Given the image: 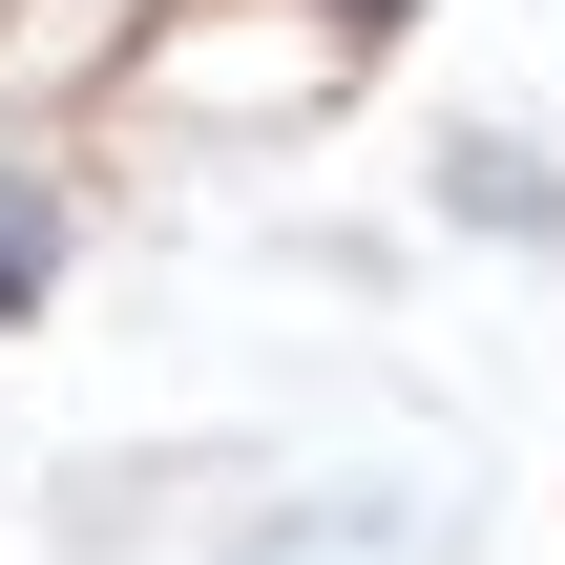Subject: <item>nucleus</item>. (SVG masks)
<instances>
[{
  "label": "nucleus",
  "instance_id": "f257e3e1",
  "mask_svg": "<svg viewBox=\"0 0 565 565\" xmlns=\"http://www.w3.org/2000/svg\"><path fill=\"white\" fill-rule=\"evenodd\" d=\"M42 273H63V210H42V189H0V315H21Z\"/></svg>",
  "mask_w": 565,
  "mask_h": 565
}]
</instances>
